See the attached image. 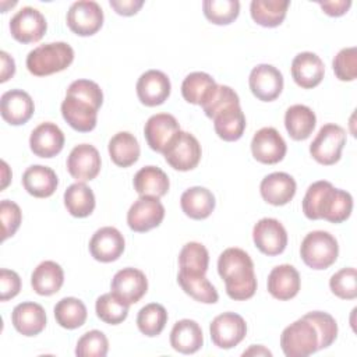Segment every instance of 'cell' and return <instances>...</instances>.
I'll use <instances>...</instances> for the list:
<instances>
[{"label": "cell", "instance_id": "9c48e42d", "mask_svg": "<svg viewBox=\"0 0 357 357\" xmlns=\"http://www.w3.org/2000/svg\"><path fill=\"white\" fill-rule=\"evenodd\" d=\"M66 21L74 33L91 36L103 25V10L93 0H79L70 6Z\"/></svg>", "mask_w": 357, "mask_h": 357}, {"label": "cell", "instance_id": "5bb4252c", "mask_svg": "<svg viewBox=\"0 0 357 357\" xmlns=\"http://www.w3.org/2000/svg\"><path fill=\"white\" fill-rule=\"evenodd\" d=\"M287 151V145L279 131L273 127H264L258 130L251 141L252 156L265 165H275L280 162Z\"/></svg>", "mask_w": 357, "mask_h": 357}, {"label": "cell", "instance_id": "4316f807", "mask_svg": "<svg viewBox=\"0 0 357 357\" xmlns=\"http://www.w3.org/2000/svg\"><path fill=\"white\" fill-rule=\"evenodd\" d=\"M59 184V178L53 169L42 165L28 167L22 174V185L28 194L36 198H47L53 195Z\"/></svg>", "mask_w": 357, "mask_h": 357}, {"label": "cell", "instance_id": "1f68e13d", "mask_svg": "<svg viewBox=\"0 0 357 357\" xmlns=\"http://www.w3.org/2000/svg\"><path fill=\"white\" fill-rule=\"evenodd\" d=\"M212 120L218 137L227 142L240 139L245 130V116L240 105H231L223 109Z\"/></svg>", "mask_w": 357, "mask_h": 357}, {"label": "cell", "instance_id": "f6af8a7d", "mask_svg": "<svg viewBox=\"0 0 357 357\" xmlns=\"http://www.w3.org/2000/svg\"><path fill=\"white\" fill-rule=\"evenodd\" d=\"M329 287L335 296L343 300H354L357 297V272L354 268H343L333 273L329 279Z\"/></svg>", "mask_w": 357, "mask_h": 357}, {"label": "cell", "instance_id": "ac0fdd59", "mask_svg": "<svg viewBox=\"0 0 357 357\" xmlns=\"http://www.w3.org/2000/svg\"><path fill=\"white\" fill-rule=\"evenodd\" d=\"M170 79L159 70H148L137 81V96L145 106H159L170 95Z\"/></svg>", "mask_w": 357, "mask_h": 357}, {"label": "cell", "instance_id": "f1b7e54d", "mask_svg": "<svg viewBox=\"0 0 357 357\" xmlns=\"http://www.w3.org/2000/svg\"><path fill=\"white\" fill-rule=\"evenodd\" d=\"M134 190L139 197L160 198L169 191L170 183L167 174L156 166L141 167L134 176Z\"/></svg>", "mask_w": 357, "mask_h": 357}, {"label": "cell", "instance_id": "7dc6e473", "mask_svg": "<svg viewBox=\"0 0 357 357\" xmlns=\"http://www.w3.org/2000/svg\"><path fill=\"white\" fill-rule=\"evenodd\" d=\"M231 105H240L238 95L227 85H218L212 96L202 105V109L209 119H213L219 112Z\"/></svg>", "mask_w": 357, "mask_h": 357}, {"label": "cell", "instance_id": "4fadbf2b", "mask_svg": "<svg viewBox=\"0 0 357 357\" xmlns=\"http://www.w3.org/2000/svg\"><path fill=\"white\" fill-rule=\"evenodd\" d=\"M252 240L262 254L273 257L284 251L287 245V233L278 219L262 218L252 229Z\"/></svg>", "mask_w": 357, "mask_h": 357}, {"label": "cell", "instance_id": "8992f818", "mask_svg": "<svg viewBox=\"0 0 357 357\" xmlns=\"http://www.w3.org/2000/svg\"><path fill=\"white\" fill-rule=\"evenodd\" d=\"M300 255L307 266L321 271L335 264L339 255V245L331 233L315 230L303 238Z\"/></svg>", "mask_w": 357, "mask_h": 357}, {"label": "cell", "instance_id": "d4e9b609", "mask_svg": "<svg viewBox=\"0 0 357 357\" xmlns=\"http://www.w3.org/2000/svg\"><path fill=\"white\" fill-rule=\"evenodd\" d=\"M11 322L21 335L36 336L46 326L45 308L33 301L20 303L11 312Z\"/></svg>", "mask_w": 357, "mask_h": 357}, {"label": "cell", "instance_id": "74e56055", "mask_svg": "<svg viewBox=\"0 0 357 357\" xmlns=\"http://www.w3.org/2000/svg\"><path fill=\"white\" fill-rule=\"evenodd\" d=\"M177 282L184 293L199 303L215 304L219 300V294L215 286L205 278V275L178 272Z\"/></svg>", "mask_w": 357, "mask_h": 357}, {"label": "cell", "instance_id": "9f6ffc18", "mask_svg": "<svg viewBox=\"0 0 357 357\" xmlns=\"http://www.w3.org/2000/svg\"><path fill=\"white\" fill-rule=\"evenodd\" d=\"M1 169H3V181H1V187L0 188L4 190L7 187L10 178H11V173H10L8 166H7V163L4 160H1Z\"/></svg>", "mask_w": 357, "mask_h": 357}, {"label": "cell", "instance_id": "d6a6232c", "mask_svg": "<svg viewBox=\"0 0 357 357\" xmlns=\"http://www.w3.org/2000/svg\"><path fill=\"white\" fill-rule=\"evenodd\" d=\"M317 124L312 109L305 105H293L284 113V127L294 141L307 139Z\"/></svg>", "mask_w": 357, "mask_h": 357}, {"label": "cell", "instance_id": "ab89813d", "mask_svg": "<svg viewBox=\"0 0 357 357\" xmlns=\"http://www.w3.org/2000/svg\"><path fill=\"white\" fill-rule=\"evenodd\" d=\"M180 272L205 275L209 265V254L205 245L197 241L187 243L178 255Z\"/></svg>", "mask_w": 357, "mask_h": 357}, {"label": "cell", "instance_id": "484cf974", "mask_svg": "<svg viewBox=\"0 0 357 357\" xmlns=\"http://www.w3.org/2000/svg\"><path fill=\"white\" fill-rule=\"evenodd\" d=\"M266 284L272 297L286 301L297 296L301 284L300 273L293 265H278L268 275Z\"/></svg>", "mask_w": 357, "mask_h": 357}, {"label": "cell", "instance_id": "277c9868", "mask_svg": "<svg viewBox=\"0 0 357 357\" xmlns=\"http://www.w3.org/2000/svg\"><path fill=\"white\" fill-rule=\"evenodd\" d=\"M74 60V50L66 42H52L32 49L26 56V68L36 77L66 70Z\"/></svg>", "mask_w": 357, "mask_h": 357}, {"label": "cell", "instance_id": "9a60e30c", "mask_svg": "<svg viewBox=\"0 0 357 357\" xmlns=\"http://www.w3.org/2000/svg\"><path fill=\"white\" fill-rule=\"evenodd\" d=\"M248 85L257 99L272 102L283 89V75L271 64H258L250 73Z\"/></svg>", "mask_w": 357, "mask_h": 357}, {"label": "cell", "instance_id": "db71d44e", "mask_svg": "<svg viewBox=\"0 0 357 357\" xmlns=\"http://www.w3.org/2000/svg\"><path fill=\"white\" fill-rule=\"evenodd\" d=\"M1 70H0V82H6L15 74V63L14 59L7 52H0Z\"/></svg>", "mask_w": 357, "mask_h": 357}, {"label": "cell", "instance_id": "e0dca14e", "mask_svg": "<svg viewBox=\"0 0 357 357\" xmlns=\"http://www.w3.org/2000/svg\"><path fill=\"white\" fill-rule=\"evenodd\" d=\"M146 290V276L137 268H123L112 279V293L128 305L138 303Z\"/></svg>", "mask_w": 357, "mask_h": 357}, {"label": "cell", "instance_id": "e575fe53", "mask_svg": "<svg viewBox=\"0 0 357 357\" xmlns=\"http://www.w3.org/2000/svg\"><path fill=\"white\" fill-rule=\"evenodd\" d=\"M139 144L137 138L128 131H120L114 134L109 141V155L114 165L120 167H128L134 165L139 158Z\"/></svg>", "mask_w": 357, "mask_h": 357}, {"label": "cell", "instance_id": "836d02e7", "mask_svg": "<svg viewBox=\"0 0 357 357\" xmlns=\"http://www.w3.org/2000/svg\"><path fill=\"white\" fill-rule=\"evenodd\" d=\"M218 84L209 74L195 71L184 78L181 84V95L188 103L202 106L212 96Z\"/></svg>", "mask_w": 357, "mask_h": 357}, {"label": "cell", "instance_id": "816d5d0a", "mask_svg": "<svg viewBox=\"0 0 357 357\" xmlns=\"http://www.w3.org/2000/svg\"><path fill=\"white\" fill-rule=\"evenodd\" d=\"M110 7L120 15L130 17L139 11V8L144 6L142 0H110Z\"/></svg>", "mask_w": 357, "mask_h": 357}, {"label": "cell", "instance_id": "6da1fadb", "mask_svg": "<svg viewBox=\"0 0 357 357\" xmlns=\"http://www.w3.org/2000/svg\"><path fill=\"white\" fill-rule=\"evenodd\" d=\"M103 103L100 86L91 79H77L70 84L61 102L63 119L71 128L89 132L96 127L98 110Z\"/></svg>", "mask_w": 357, "mask_h": 357}, {"label": "cell", "instance_id": "bcb514c9", "mask_svg": "<svg viewBox=\"0 0 357 357\" xmlns=\"http://www.w3.org/2000/svg\"><path fill=\"white\" fill-rule=\"evenodd\" d=\"M304 317L312 322L319 335V349L329 347L337 336V324L335 318L331 314L322 311H311Z\"/></svg>", "mask_w": 357, "mask_h": 357}, {"label": "cell", "instance_id": "f907efd6", "mask_svg": "<svg viewBox=\"0 0 357 357\" xmlns=\"http://www.w3.org/2000/svg\"><path fill=\"white\" fill-rule=\"evenodd\" d=\"M21 290V279L17 272L10 269H0V300L7 301L14 298Z\"/></svg>", "mask_w": 357, "mask_h": 357}, {"label": "cell", "instance_id": "c3c4849f", "mask_svg": "<svg viewBox=\"0 0 357 357\" xmlns=\"http://www.w3.org/2000/svg\"><path fill=\"white\" fill-rule=\"evenodd\" d=\"M335 75L340 81H353L357 77V47L342 49L332 61Z\"/></svg>", "mask_w": 357, "mask_h": 357}, {"label": "cell", "instance_id": "ee69618b", "mask_svg": "<svg viewBox=\"0 0 357 357\" xmlns=\"http://www.w3.org/2000/svg\"><path fill=\"white\" fill-rule=\"evenodd\" d=\"M109 350V340L100 331H88L84 333L75 346L78 357H105Z\"/></svg>", "mask_w": 357, "mask_h": 357}, {"label": "cell", "instance_id": "ba28073f", "mask_svg": "<svg viewBox=\"0 0 357 357\" xmlns=\"http://www.w3.org/2000/svg\"><path fill=\"white\" fill-rule=\"evenodd\" d=\"M344 144L346 131L340 126L329 123L319 128L310 145V153L318 163L331 166L340 159Z\"/></svg>", "mask_w": 357, "mask_h": 357}, {"label": "cell", "instance_id": "8fae6325", "mask_svg": "<svg viewBox=\"0 0 357 357\" xmlns=\"http://www.w3.org/2000/svg\"><path fill=\"white\" fill-rule=\"evenodd\" d=\"M47 22L43 14L33 7H22L10 20V32L21 43H33L43 38Z\"/></svg>", "mask_w": 357, "mask_h": 357}, {"label": "cell", "instance_id": "d6986e66", "mask_svg": "<svg viewBox=\"0 0 357 357\" xmlns=\"http://www.w3.org/2000/svg\"><path fill=\"white\" fill-rule=\"evenodd\" d=\"M124 247L123 234L112 226L98 229L89 241V252L99 262H113L119 259Z\"/></svg>", "mask_w": 357, "mask_h": 357}, {"label": "cell", "instance_id": "52a82bcc", "mask_svg": "<svg viewBox=\"0 0 357 357\" xmlns=\"http://www.w3.org/2000/svg\"><path fill=\"white\" fill-rule=\"evenodd\" d=\"M201 153L202 151L198 139L192 134L181 130L172 138L163 151L166 162L180 172H188L197 167L201 160Z\"/></svg>", "mask_w": 357, "mask_h": 357}, {"label": "cell", "instance_id": "f5cc1de1", "mask_svg": "<svg viewBox=\"0 0 357 357\" xmlns=\"http://www.w3.org/2000/svg\"><path fill=\"white\" fill-rule=\"evenodd\" d=\"M321 6V8L324 10L325 14L331 15V17H340L344 13H347V10L351 6L350 0H335V1H319L318 3Z\"/></svg>", "mask_w": 357, "mask_h": 357}, {"label": "cell", "instance_id": "7bdbcfd3", "mask_svg": "<svg viewBox=\"0 0 357 357\" xmlns=\"http://www.w3.org/2000/svg\"><path fill=\"white\" fill-rule=\"evenodd\" d=\"M204 15L216 25H227L233 22L240 13V1L237 0H205L202 3Z\"/></svg>", "mask_w": 357, "mask_h": 357}, {"label": "cell", "instance_id": "2e32d148", "mask_svg": "<svg viewBox=\"0 0 357 357\" xmlns=\"http://www.w3.org/2000/svg\"><path fill=\"white\" fill-rule=\"evenodd\" d=\"M67 170L77 181H91L100 172V155L93 145L79 144L67 158Z\"/></svg>", "mask_w": 357, "mask_h": 357}, {"label": "cell", "instance_id": "4dcf8cb0", "mask_svg": "<svg viewBox=\"0 0 357 357\" xmlns=\"http://www.w3.org/2000/svg\"><path fill=\"white\" fill-rule=\"evenodd\" d=\"M180 205L183 212L195 220L206 219L215 209V197L205 187H191L181 194Z\"/></svg>", "mask_w": 357, "mask_h": 357}, {"label": "cell", "instance_id": "5b68a950", "mask_svg": "<svg viewBox=\"0 0 357 357\" xmlns=\"http://www.w3.org/2000/svg\"><path fill=\"white\" fill-rule=\"evenodd\" d=\"M280 347L287 357H307L319 350V335L312 322L303 315L283 329Z\"/></svg>", "mask_w": 357, "mask_h": 357}, {"label": "cell", "instance_id": "60d3db41", "mask_svg": "<svg viewBox=\"0 0 357 357\" xmlns=\"http://www.w3.org/2000/svg\"><path fill=\"white\" fill-rule=\"evenodd\" d=\"M167 322V311L162 304L149 303L138 311L137 326L145 336L153 337L160 335Z\"/></svg>", "mask_w": 357, "mask_h": 357}, {"label": "cell", "instance_id": "8d00e7d4", "mask_svg": "<svg viewBox=\"0 0 357 357\" xmlns=\"http://www.w3.org/2000/svg\"><path fill=\"white\" fill-rule=\"evenodd\" d=\"M64 205L74 218H86L95 209L93 191L85 183L77 181L66 190Z\"/></svg>", "mask_w": 357, "mask_h": 357}, {"label": "cell", "instance_id": "b9f144b4", "mask_svg": "<svg viewBox=\"0 0 357 357\" xmlns=\"http://www.w3.org/2000/svg\"><path fill=\"white\" fill-rule=\"evenodd\" d=\"M128 307L130 305L127 303L116 297L113 293H106L98 297L95 311L100 321L110 325H117L127 318Z\"/></svg>", "mask_w": 357, "mask_h": 357}, {"label": "cell", "instance_id": "83f0119b", "mask_svg": "<svg viewBox=\"0 0 357 357\" xmlns=\"http://www.w3.org/2000/svg\"><path fill=\"white\" fill-rule=\"evenodd\" d=\"M172 347L183 354H192L204 344L201 326L192 319H180L170 332Z\"/></svg>", "mask_w": 357, "mask_h": 357}, {"label": "cell", "instance_id": "f35d334b", "mask_svg": "<svg viewBox=\"0 0 357 357\" xmlns=\"http://www.w3.org/2000/svg\"><path fill=\"white\" fill-rule=\"evenodd\" d=\"M85 304L75 297H64L54 305L56 322L66 329H77L86 321Z\"/></svg>", "mask_w": 357, "mask_h": 357}, {"label": "cell", "instance_id": "30bf717a", "mask_svg": "<svg viewBox=\"0 0 357 357\" xmlns=\"http://www.w3.org/2000/svg\"><path fill=\"white\" fill-rule=\"evenodd\" d=\"M209 332L215 346L219 349H231L245 337L247 324L236 312H223L212 319Z\"/></svg>", "mask_w": 357, "mask_h": 357}, {"label": "cell", "instance_id": "d590c367", "mask_svg": "<svg viewBox=\"0 0 357 357\" xmlns=\"http://www.w3.org/2000/svg\"><path fill=\"white\" fill-rule=\"evenodd\" d=\"M289 6V0H252L250 13L258 25L273 28L283 22Z\"/></svg>", "mask_w": 357, "mask_h": 357}, {"label": "cell", "instance_id": "7402d4cb", "mask_svg": "<svg viewBox=\"0 0 357 357\" xmlns=\"http://www.w3.org/2000/svg\"><path fill=\"white\" fill-rule=\"evenodd\" d=\"M296 188V180L284 172L271 173L265 176L259 184V192L264 201L275 206L286 205L291 201Z\"/></svg>", "mask_w": 357, "mask_h": 357}, {"label": "cell", "instance_id": "11a10c76", "mask_svg": "<svg viewBox=\"0 0 357 357\" xmlns=\"http://www.w3.org/2000/svg\"><path fill=\"white\" fill-rule=\"evenodd\" d=\"M243 356L245 357V356H272V353L268 350V349H265L264 346H261V344H252L248 350H245V351H243Z\"/></svg>", "mask_w": 357, "mask_h": 357}, {"label": "cell", "instance_id": "3957f363", "mask_svg": "<svg viewBox=\"0 0 357 357\" xmlns=\"http://www.w3.org/2000/svg\"><path fill=\"white\" fill-rule=\"evenodd\" d=\"M219 276L225 280L226 293L231 300L244 301L257 290V278L251 257L241 248H226L218 259Z\"/></svg>", "mask_w": 357, "mask_h": 357}, {"label": "cell", "instance_id": "cb8c5ba5", "mask_svg": "<svg viewBox=\"0 0 357 357\" xmlns=\"http://www.w3.org/2000/svg\"><path fill=\"white\" fill-rule=\"evenodd\" d=\"M29 146L39 158H53L64 146V134L54 123H42L31 132Z\"/></svg>", "mask_w": 357, "mask_h": 357}, {"label": "cell", "instance_id": "44dd1931", "mask_svg": "<svg viewBox=\"0 0 357 357\" xmlns=\"http://www.w3.org/2000/svg\"><path fill=\"white\" fill-rule=\"evenodd\" d=\"M35 105L29 93L22 89H11L1 95L0 113L11 126L25 124L33 114Z\"/></svg>", "mask_w": 357, "mask_h": 357}, {"label": "cell", "instance_id": "7c38bea8", "mask_svg": "<svg viewBox=\"0 0 357 357\" xmlns=\"http://www.w3.org/2000/svg\"><path fill=\"white\" fill-rule=\"evenodd\" d=\"M165 218V206L155 197H139L127 212L128 227L138 233H145L158 227Z\"/></svg>", "mask_w": 357, "mask_h": 357}, {"label": "cell", "instance_id": "603a6c76", "mask_svg": "<svg viewBox=\"0 0 357 357\" xmlns=\"http://www.w3.org/2000/svg\"><path fill=\"white\" fill-rule=\"evenodd\" d=\"M325 66L319 56L312 52H301L291 61V77L294 82L304 88H315L324 78Z\"/></svg>", "mask_w": 357, "mask_h": 357}, {"label": "cell", "instance_id": "681fc988", "mask_svg": "<svg viewBox=\"0 0 357 357\" xmlns=\"http://www.w3.org/2000/svg\"><path fill=\"white\" fill-rule=\"evenodd\" d=\"M0 219H1V240H7L8 237L14 236L18 230L22 213L20 206L8 199H3L0 202Z\"/></svg>", "mask_w": 357, "mask_h": 357}, {"label": "cell", "instance_id": "f546056e", "mask_svg": "<svg viewBox=\"0 0 357 357\" xmlns=\"http://www.w3.org/2000/svg\"><path fill=\"white\" fill-rule=\"evenodd\" d=\"M64 283L63 268L54 261L40 262L31 275V284L35 293L52 296L57 293Z\"/></svg>", "mask_w": 357, "mask_h": 357}, {"label": "cell", "instance_id": "ffe728a7", "mask_svg": "<svg viewBox=\"0 0 357 357\" xmlns=\"http://www.w3.org/2000/svg\"><path fill=\"white\" fill-rule=\"evenodd\" d=\"M180 131L178 121L169 113L151 116L144 127V135L151 149L163 153L172 138Z\"/></svg>", "mask_w": 357, "mask_h": 357}, {"label": "cell", "instance_id": "7a4b0ae2", "mask_svg": "<svg viewBox=\"0 0 357 357\" xmlns=\"http://www.w3.org/2000/svg\"><path fill=\"white\" fill-rule=\"evenodd\" d=\"M351 209L350 192L335 188L325 180L312 183L303 198V212L311 220L325 219L331 223H342L349 219Z\"/></svg>", "mask_w": 357, "mask_h": 357}]
</instances>
